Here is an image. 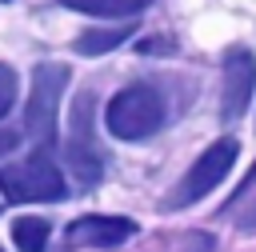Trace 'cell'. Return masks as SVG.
<instances>
[{
	"label": "cell",
	"mask_w": 256,
	"mask_h": 252,
	"mask_svg": "<svg viewBox=\"0 0 256 252\" xmlns=\"http://www.w3.org/2000/svg\"><path fill=\"white\" fill-rule=\"evenodd\" d=\"M104 124L116 140H148L164 124V96L152 84H128L108 100Z\"/></svg>",
	"instance_id": "obj_1"
},
{
	"label": "cell",
	"mask_w": 256,
	"mask_h": 252,
	"mask_svg": "<svg viewBox=\"0 0 256 252\" xmlns=\"http://www.w3.org/2000/svg\"><path fill=\"white\" fill-rule=\"evenodd\" d=\"M236 152H240V144L228 140V136L216 140L212 148H204V152L192 160V168L176 180V188L164 196V208H168V212H180V208H188V204H200L208 192H216V188L224 184V176L232 172Z\"/></svg>",
	"instance_id": "obj_2"
},
{
	"label": "cell",
	"mask_w": 256,
	"mask_h": 252,
	"mask_svg": "<svg viewBox=\"0 0 256 252\" xmlns=\"http://www.w3.org/2000/svg\"><path fill=\"white\" fill-rule=\"evenodd\" d=\"M68 68L56 60H44L32 68V92H28V108H24V128L36 144H52L56 140V120H60V100L68 88Z\"/></svg>",
	"instance_id": "obj_3"
},
{
	"label": "cell",
	"mask_w": 256,
	"mask_h": 252,
	"mask_svg": "<svg viewBox=\"0 0 256 252\" xmlns=\"http://www.w3.org/2000/svg\"><path fill=\"white\" fill-rule=\"evenodd\" d=\"M0 192L12 204H36V200H60L68 192V184H64V172L44 152H36L20 164L0 168Z\"/></svg>",
	"instance_id": "obj_4"
},
{
	"label": "cell",
	"mask_w": 256,
	"mask_h": 252,
	"mask_svg": "<svg viewBox=\"0 0 256 252\" xmlns=\"http://www.w3.org/2000/svg\"><path fill=\"white\" fill-rule=\"evenodd\" d=\"M64 156H68V168L76 172V180L88 188L100 180V168H104V156L96 148V136H92V88H84L72 104V120H68V144H64Z\"/></svg>",
	"instance_id": "obj_5"
},
{
	"label": "cell",
	"mask_w": 256,
	"mask_h": 252,
	"mask_svg": "<svg viewBox=\"0 0 256 252\" xmlns=\"http://www.w3.org/2000/svg\"><path fill=\"white\" fill-rule=\"evenodd\" d=\"M256 88V56L248 48H228L224 56V76H220V116L232 124L244 116L248 100Z\"/></svg>",
	"instance_id": "obj_6"
},
{
	"label": "cell",
	"mask_w": 256,
	"mask_h": 252,
	"mask_svg": "<svg viewBox=\"0 0 256 252\" xmlns=\"http://www.w3.org/2000/svg\"><path fill=\"white\" fill-rule=\"evenodd\" d=\"M136 236V220L128 216H80L68 224V248H116Z\"/></svg>",
	"instance_id": "obj_7"
},
{
	"label": "cell",
	"mask_w": 256,
	"mask_h": 252,
	"mask_svg": "<svg viewBox=\"0 0 256 252\" xmlns=\"http://www.w3.org/2000/svg\"><path fill=\"white\" fill-rule=\"evenodd\" d=\"M132 36V24H116V28H88V32H80L76 36V52L80 56H100V52H112L116 44H124Z\"/></svg>",
	"instance_id": "obj_8"
},
{
	"label": "cell",
	"mask_w": 256,
	"mask_h": 252,
	"mask_svg": "<svg viewBox=\"0 0 256 252\" xmlns=\"http://www.w3.org/2000/svg\"><path fill=\"white\" fill-rule=\"evenodd\" d=\"M48 220L44 216H16L12 220V240L20 252H44L48 248Z\"/></svg>",
	"instance_id": "obj_9"
},
{
	"label": "cell",
	"mask_w": 256,
	"mask_h": 252,
	"mask_svg": "<svg viewBox=\"0 0 256 252\" xmlns=\"http://www.w3.org/2000/svg\"><path fill=\"white\" fill-rule=\"evenodd\" d=\"M60 4L76 8V12H88V16H136L152 0H60Z\"/></svg>",
	"instance_id": "obj_10"
},
{
	"label": "cell",
	"mask_w": 256,
	"mask_h": 252,
	"mask_svg": "<svg viewBox=\"0 0 256 252\" xmlns=\"http://www.w3.org/2000/svg\"><path fill=\"white\" fill-rule=\"evenodd\" d=\"M16 88H20L16 68L12 64H0V116H8V108L16 104Z\"/></svg>",
	"instance_id": "obj_11"
},
{
	"label": "cell",
	"mask_w": 256,
	"mask_h": 252,
	"mask_svg": "<svg viewBox=\"0 0 256 252\" xmlns=\"http://www.w3.org/2000/svg\"><path fill=\"white\" fill-rule=\"evenodd\" d=\"M236 228H244V232H248V228H256V200H252L248 208H240V212H236Z\"/></svg>",
	"instance_id": "obj_12"
},
{
	"label": "cell",
	"mask_w": 256,
	"mask_h": 252,
	"mask_svg": "<svg viewBox=\"0 0 256 252\" xmlns=\"http://www.w3.org/2000/svg\"><path fill=\"white\" fill-rule=\"evenodd\" d=\"M12 148H16V132L0 128V156H4V152H12Z\"/></svg>",
	"instance_id": "obj_13"
}]
</instances>
